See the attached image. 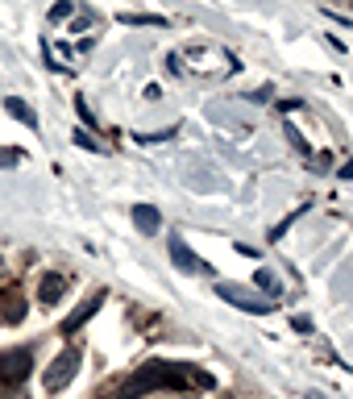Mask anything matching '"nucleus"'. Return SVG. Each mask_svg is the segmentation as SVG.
<instances>
[{"label":"nucleus","mask_w":353,"mask_h":399,"mask_svg":"<svg viewBox=\"0 0 353 399\" xmlns=\"http://www.w3.org/2000/svg\"><path fill=\"white\" fill-rule=\"evenodd\" d=\"M191 383L216 387V378L204 375V370H183L179 362H145V366H138V375L117 391V399H141L150 391H188Z\"/></svg>","instance_id":"nucleus-1"},{"label":"nucleus","mask_w":353,"mask_h":399,"mask_svg":"<svg viewBox=\"0 0 353 399\" xmlns=\"http://www.w3.org/2000/svg\"><path fill=\"white\" fill-rule=\"evenodd\" d=\"M34 375V350H9L0 358V387H21Z\"/></svg>","instance_id":"nucleus-2"},{"label":"nucleus","mask_w":353,"mask_h":399,"mask_svg":"<svg viewBox=\"0 0 353 399\" xmlns=\"http://www.w3.org/2000/svg\"><path fill=\"white\" fill-rule=\"evenodd\" d=\"M75 370H79V350H63L54 362H50V370L42 375V387H46L50 395H58L71 378H75Z\"/></svg>","instance_id":"nucleus-3"},{"label":"nucleus","mask_w":353,"mask_h":399,"mask_svg":"<svg viewBox=\"0 0 353 399\" xmlns=\"http://www.w3.org/2000/svg\"><path fill=\"white\" fill-rule=\"evenodd\" d=\"M166 250H170V258H175V266H179V271H183V275H212V266L204 258H200V254H191L188 250V241H183V237H166Z\"/></svg>","instance_id":"nucleus-4"},{"label":"nucleus","mask_w":353,"mask_h":399,"mask_svg":"<svg viewBox=\"0 0 353 399\" xmlns=\"http://www.w3.org/2000/svg\"><path fill=\"white\" fill-rule=\"evenodd\" d=\"M216 296L225 300V304H233V308H241V312H275V304L270 300H254L245 287H233V283H216Z\"/></svg>","instance_id":"nucleus-5"},{"label":"nucleus","mask_w":353,"mask_h":399,"mask_svg":"<svg viewBox=\"0 0 353 399\" xmlns=\"http://www.w3.org/2000/svg\"><path fill=\"white\" fill-rule=\"evenodd\" d=\"M104 300H108V291H104V287H100V291H92V296H88V300H83V304H79L67 316V320H63V329H58V333H63V337H71L79 325H88V320H92V312H100V304H104Z\"/></svg>","instance_id":"nucleus-6"},{"label":"nucleus","mask_w":353,"mask_h":399,"mask_svg":"<svg viewBox=\"0 0 353 399\" xmlns=\"http://www.w3.org/2000/svg\"><path fill=\"white\" fill-rule=\"evenodd\" d=\"M133 225H138V233L154 237L163 229V212L154 208V204H133Z\"/></svg>","instance_id":"nucleus-7"},{"label":"nucleus","mask_w":353,"mask_h":399,"mask_svg":"<svg viewBox=\"0 0 353 399\" xmlns=\"http://www.w3.org/2000/svg\"><path fill=\"white\" fill-rule=\"evenodd\" d=\"M63 291H67V279H63V275H54V271H50V275H42V283H38V300H42V304H58V296H63Z\"/></svg>","instance_id":"nucleus-8"},{"label":"nucleus","mask_w":353,"mask_h":399,"mask_svg":"<svg viewBox=\"0 0 353 399\" xmlns=\"http://www.w3.org/2000/svg\"><path fill=\"white\" fill-rule=\"evenodd\" d=\"M4 113H9V117H17L21 125H29V129H38L34 108H25V100H17V96H9V100H4Z\"/></svg>","instance_id":"nucleus-9"},{"label":"nucleus","mask_w":353,"mask_h":399,"mask_svg":"<svg viewBox=\"0 0 353 399\" xmlns=\"http://www.w3.org/2000/svg\"><path fill=\"white\" fill-rule=\"evenodd\" d=\"M121 25H154V29H163L166 17H154V13H121Z\"/></svg>","instance_id":"nucleus-10"},{"label":"nucleus","mask_w":353,"mask_h":399,"mask_svg":"<svg viewBox=\"0 0 353 399\" xmlns=\"http://www.w3.org/2000/svg\"><path fill=\"white\" fill-rule=\"evenodd\" d=\"M295 221H300V212H291V216H287V221H282V225H275V229H270V233H266V237H270V241H279V237L287 233V229H291V225H295Z\"/></svg>","instance_id":"nucleus-11"},{"label":"nucleus","mask_w":353,"mask_h":399,"mask_svg":"<svg viewBox=\"0 0 353 399\" xmlns=\"http://www.w3.org/2000/svg\"><path fill=\"white\" fill-rule=\"evenodd\" d=\"M254 283H258V287H266V291H279V283H275V275H270V271H258V275H254Z\"/></svg>","instance_id":"nucleus-12"},{"label":"nucleus","mask_w":353,"mask_h":399,"mask_svg":"<svg viewBox=\"0 0 353 399\" xmlns=\"http://www.w3.org/2000/svg\"><path fill=\"white\" fill-rule=\"evenodd\" d=\"M71 13H75V4H54V9H50V17H54V21H63V17H71Z\"/></svg>","instance_id":"nucleus-13"},{"label":"nucleus","mask_w":353,"mask_h":399,"mask_svg":"<svg viewBox=\"0 0 353 399\" xmlns=\"http://www.w3.org/2000/svg\"><path fill=\"white\" fill-rule=\"evenodd\" d=\"M291 329H295V333H312V320H307V316H291Z\"/></svg>","instance_id":"nucleus-14"},{"label":"nucleus","mask_w":353,"mask_h":399,"mask_svg":"<svg viewBox=\"0 0 353 399\" xmlns=\"http://www.w3.org/2000/svg\"><path fill=\"white\" fill-rule=\"evenodd\" d=\"M341 179H353V158H349L345 166H341Z\"/></svg>","instance_id":"nucleus-15"},{"label":"nucleus","mask_w":353,"mask_h":399,"mask_svg":"<svg viewBox=\"0 0 353 399\" xmlns=\"http://www.w3.org/2000/svg\"><path fill=\"white\" fill-rule=\"evenodd\" d=\"M307 399H324V395H316V391H307Z\"/></svg>","instance_id":"nucleus-16"}]
</instances>
